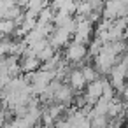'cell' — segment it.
Wrapping results in <instances>:
<instances>
[{"label": "cell", "mask_w": 128, "mask_h": 128, "mask_svg": "<svg viewBox=\"0 0 128 128\" xmlns=\"http://www.w3.org/2000/svg\"><path fill=\"white\" fill-rule=\"evenodd\" d=\"M126 62H128V54H126Z\"/></svg>", "instance_id": "cell-11"}, {"label": "cell", "mask_w": 128, "mask_h": 128, "mask_svg": "<svg viewBox=\"0 0 128 128\" xmlns=\"http://www.w3.org/2000/svg\"><path fill=\"white\" fill-rule=\"evenodd\" d=\"M84 56H88V48L84 44H77V42H70L67 46V51H65V58L68 62H74V63H81L84 60Z\"/></svg>", "instance_id": "cell-2"}, {"label": "cell", "mask_w": 128, "mask_h": 128, "mask_svg": "<svg viewBox=\"0 0 128 128\" xmlns=\"http://www.w3.org/2000/svg\"><path fill=\"white\" fill-rule=\"evenodd\" d=\"M16 28H18V26H16L14 21H9V20H2V21H0V34H4V35L14 34Z\"/></svg>", "instance_id": "cell-8"}, {"label": "cell", "mask_w": 128, "mask_h": 128, "mask_svg": "<svg viewBox=\"0 0 128 128\" xmlns=\"http://www.w3.org/2000/svg\"><path fill=\"white\" fill-rule=\"evenodd\" d=\"M7 109H0V128H4L7 123Z\"/></svg>", "instance_id": "cell-10"}, {"label": "cell", "mask_w": 128, "mask_h": 128, "mask_svg": "<svg viewBox=\"0 0 128 128\" xmlns=\"http://www.w3.org/2000/svg\"><path fill=\"white\" fill-rule=\"evenodd\" d=\"M54 56H56V53H54V48H53V46L49 44L48 48H44V49H42V51L39 53V56H37V58H39L40 62H44V63H46V62L53 60Z\"/></svg>", "instance_id": "cell-9"}, {"label": "cell", "mask_w": 128, "mask_h": 128, "mask_svg": "<svg viewBox=\"0 0 128 128\" xmlns=\"http://www.w3.org/2000/svg\"><path fill=\"white\" fill-rule=\"evenodd\" d=\"M68 39H70V34L62 30V28H56L51 35H49V44L56 49V48H62V46H67L68 44Z\"/></svg>", "instance_id": "cell-4"}, {"label": "cell", "mask_w": 128, "mask_h": 128, "mask_svg": "<svg viewBox=\"0 0 128 128\" xmlns=\"http://www.w3.org/2000/svg\"><path fill=\"white\" fill-rule=\"evenodd\" d=\"M104 84H105V79L102 77V79H96V81H93V82H90V84L86 86L84 100H86L88 105L95 107V104L104 96Z\"/></svg>", "instance_id": "cell-1"}, {"label": "cell", "mask_w": 128, "mask_h": 128, "mask_svg": "<svg viewBox=\"0 0 128 128\" xmlns=\"http://www.w3.org/2000/svg\"><path fill=\"white\" fill-rule=\"evenodd\" d=\"M68 86L74 90V91H81L84 86H86V79L81 72V68H72L68 72Z\"/></svg>", "instance_id": "cell-3"}, {"label": "cell", "mask_w": 128, "mask_h": 128, "mask_svg": "<svg viewBox=\"0 0 128 128\" xmlns=\"http://www.w3.org/2000/svg\"><path fill=\"white\" fill-rule=\"evenodd\" d=\"M81 72H82V76H84L86 82H93V81H96V79H98V72L95 70V67H93V65H84V67H81Z\"/></svg>", "instance_id": "cell-7"}, {"label": "cell", "mask_w": 128, "mask_h": 128, "mask_svg": "<svg viewBox=\"0 0 128 128\" xmlns=\"http://www.w3.org/2000/svg\"><path fill=\"white\" fill-rule=\"evenodd\" d=\"M74 90L68 86V84H62L60 86V90L56 91V95H54V100L56 102H60L62 105H65V104H70V102H74Z\"/></svg>", "instance_id": "cell-5"}, {"label": "cell", "mask_w": 128, "mask_h": 128, "mask_svg": "<svg viewBox=\"0 0 128 128\" xmlns=\"http://www.w3.org/2000/svg\"><path fill=\"white\" fill-rule=\"evenodd\" d=\"M20 68L25 74H34V72L40 70V60L37 56H34V58H21L20 60Z\"/></svg>", "instance_id": "cell-6"}]
</instances>
